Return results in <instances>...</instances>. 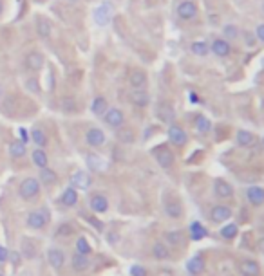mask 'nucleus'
Instances as JSON below:
<instances>
[{
  "mask_svg": "<svg viewBox=\"0 0 264 276\" xmlns=\"http://www.w3.org/2000/svg\"><path fill=\"white\" fill-rule=\"evenodd\" d=\"M205 219L210 226H222L233 219V208L226 202H214L205 211Z\"/></svg>",
  "mask_w": 264,
  "mask_h": 276,
  "instance_id": "obj_1",
  "label": "nucleus"
},
{
  "mask_svg": "<svg viewBox=\"0 0 264 276\" xmlns=\"http://www.w3.org/2000/svg\"><path fill=\"white\" fill-rule=\"evenodd\" d=\"M163 213L172 220L185 219V204L176 192H165L163 195Z\"/></svg>",
  "mask_w": 264,
  "mask_h": 276,
  "instance_id": "obj_2",
  "label": "nucleus"
},
{
  "mask_svg": "<svg viewBox=\"0 0 264 276\" xmlns=\"http://www.w3.org/2000/svg\"><path fill=\"white\" fill-rule=\"evenodd\" d=\"M152 156H154V159H156V162L159 164V168H163L165 172H172L176 168V154L169 143L154 146Z\"/></svg>",
  "mask_w": 264,
  "mask_h": 276,
  "instance_id": "obj_3",
  "label": "nucleus"
},
{
  "mask_svg": "<svg viewBox=\"0 0 264 276\" xmlns=\"http://www.w3.org/2000/svg\"><path fill=\"white\" fill-rule=\"evenodd\" d=\"M239 276H263V266L254 256H239L233 262Z\"/></svg>",
  "mask_w": 264,
  "mask_h": 276,
  "instance_id": "obj_4",
  "label": "nucleus"
},
{
  "mask_svg": "<svg viewBox=\"0 0 264 276\" xmlns=\"http://www.w3.org/2000/svg\"><path fill=\"white\" fill-rule=\"evenodd\" d=\"M212 192L217 202H232L235 198V188L224 177H216L212 181Z\"/></svg>",
  "mask_w": 264,
  "mask_h": 276,
  "instance_id": "obj_5",
  "label": "nucleus"
},
{
  "mask_svg": "<svg viewBox=\"0 0 264 276\" xmlns=\"http://www.w3.org/2000/svg\"><path fill=\"white\" fill-rule=\"evenodd\" d=\"M167 137H169V145L172 146V148H177V150L186 148V146H188V141H190L188 132H186L179 123H176V121L174 123H170L169 128H167Z\"/></svg>",
  "mask_w": 264,
  "mask_h": 276,
  "instance_id": "obj_6",
  "label": "nucleus"
},
{
  "mask_svg": "<svg viewBox=\"0 0 264 276\" xmlns=\"http://www.w3.org/2000/svg\"><path fill=\"white\" fill-rule=\"evenodd\" d=\"M163 242L172 251H186V247L190 244V238H188L186 231L183 230H169L163 233Z\"/></svg>",
  "mask_w": 264,
  "mask_h": 276,
  "instance_id": "obj_7",
  "label": "nucleus"
},
{
  "mask_svg": "<svg viewBox=\"0 0 264 276\" xmlns=\"http://www.w3.org/2000/svg\"><path fill=\"white\" fill-rule=\"evenodd\" d=\"M192 130L196 132L199 137H208L214 130V125H212V121L206 118L203 112H196V114H192Z\"/></svg>",
  "mask_w": 264,
  "mask_h": 276,
  "instance_id": "obj_8",
  "label": "nucleus"
},
{
  "mask_svg": "<svg viewBox=\"0 0 264 276\" xmlns=\"http://www.w3.org/2000/svg\"><path fill=\"white\" fill-rule=\"evenodd\" d=\"M208 45H210L212 54L221 58V60H226V58H230L233 54V43H230L222 37H216L212 42H208Z\"/></svg>",
  "mask_w": 264,
  "mask_h": 276,
  "instance_id": "obj_9",
  "label": "nucleus"
},
{
  "mask_svg": "<svg viewBox=\"0 0 264 276\" xmlns=\"http://www.w3.org/2000/svg\"><path fill=\"white\" fill-rule=\"evenodd\" d=\"M244 198L254 209H261L264 206V186L252 184L244 190Z\"/></svg>",
  "mask_w": 264,
  "mask_h": 276,
  "instance_id": "obj_10",
  "label": "nucleus"
},
{
  "mask_svg": "<svg viewBox=\"0 0 264 276\" xmlns=\"http://www.w3.org/2000/svg\"><path fill=\"white\" fill-rule=\"evenodd\" d=\"M176 13L179 16L181 20L185 22H190V20H196L197 16H199V7L194 0H181L177 7H176Z\"/></svg>",
  "mask_w": 264,
  "mask_h": 276,
  "instance_id": "obj_11",
  "label": "nucleus"
},
{
  "mask_svg": "<svg viewBox=\"0 0 264 276\" xmlns=\"http://www.w3.org/2000/svg\"><path fill=\"white\" fill-rule=\"evenodd\" d=\"M18 193H20V197L24 200H31V198H35L40 193V181L35 177L24 179L20 186H18Z\"/></svg>",
  "mask_w": 264,
  "mask_h": 276,
  "instance_id": "obj_12",
  "label": "nucleus"
},
{
  "mask_svg": "<svg viewBox=\"0 0 264 276\" xmlns=\"http://www.w3.org/2000/svg\"><path fill=\"white\" fill-rule=\"evenodd\" d=\"M156 118H158L161 123H167V125L174 123L176 121L174 105L169 103V101H159V103L156 105Z\"/></svg>",
  "mask_w": 264,
  "mask_h": 276,
  "instance_id": "obj_13",
  "label": "nucleus"
},
{
  "mask_svg": "<svg viewBox=\"0 0 264 276\" xmlns=\"http://www.w3.org/2000/svg\"><path fill=\"white\" fill-rule=\"evenodd\" d=\"M103 121H105L107 126H111L112 130H116V128L125 125V114H123L122 109L112 107V109H109L105 114H103Z\"/></svg>",
  "mask_w": 264,
  "mask_h": 276,
  "instance_id": "obj_14",
  "label": "nucleus"
},
{
  "mask_svg": "<svg viewBox=\"0 0 264 276\" xmlns=\"http://www.w3.org/2000/svg\"><path fill=\"white\" fill-rule=\"evenodd\" d=\"M239 233H241V226L237 224V222H232V220H228V222H224V224L219 228V238L222 240V242H233V240L237 238Z\"/></svg>",
  "mask_w": 264,
  "mask_h": 276,
  "instance_id": "obj_15",
  "label": "nucleus"
},
{
  "mask_svg": "<svg viewBox=\"0 0 264 276\" xmlns=\"http://www.w3.org/2000/svg\"><path fill=\"white\" fill-rule=\"evenodd\" d=\"M152 256H154V260H158V262H169L174 258V251L170 249L163 240H158V242H154L152 244Z\"/></svg>",
  "mask_w": 264,
  "mask_h": 276,
  "instance_id": "obj_16",
  "label": "nucleus"
},
{
  "mask_svg": "<svg viewBox=\"0 0 264 276\" xmlns=\"http://www.w3.org/2000/svg\"><path fill=\"white\" fill-rule=\"evenodd\" d=\"M26 69L27 71H31V73H38V71H42L44 65H45V58H44L42 52L38 51H31L26 54Z\"/></svg>",
  "mask_w": 264,
  "mask_h": 276,
  "instance_id": "obj_17",
  "label": "nucleus"
},
{
  "mask_svg": "<svg viewBox=\"0 0 264 276\" xmlns=\"http://www.w3.org/2000/svg\"><path fill=\"white\" fill-rule=\"evenodd\" d=\"M85 141H87V145L92 146V148H100V146L105 145L107 136H105V132L101 130V128H98V126H92V128H89V130H87V134H85Z\"/></svg>",
  "mask_w": 264,
  "mask_h": 276,
  "instance_id": "obj_18",
  "label": "nucleus"
},
{
  "mask_svg": "<svg viewBox=\"0 0 264 276\" xmlns=\"http://www.w3.org/2000/svg\"><path fill=\"white\" fill-rule=\"evenodd\" d=\"M129 99H131V103L134 105V107H137V109H147L148 105H150V94H148L147 89L131 90Z\"/></svg>",
  "mask_w": 264,
  "mask_h": 276,
  "instance_id": "obj_19",
  "label": "nucleus"
},
{
  "mask_svg": "<svg viewBox=\"0 0 264 276\" xmlns=\"http://www.w3.org/2000/svg\"><path fill=\"white\" fill-rule=\"evenodd\" d=\"M27 226L31 230H42L44 226L49 222V213L47 211H31L27 215Z\"/></svg>",
  "mask_w": 264,
  "mask_h": 276,
  "instance_id": "obj_20",
  "label": "nucleus"
},
{
  "mask_svg": "<svg viewBox=\"0 0 264 276\" xmlns=\"http://www.w3.org/2000/svg\"><path fill=\"white\" fill-rule=\"evenodd\" d=\"M129 83L132 89H147L148 85V76L143 69H132L131 76H129Z\"/></svg>",
  "mask_w": 264,
  "mask_h": 276,
  "instance_id": "obj_21",
  "label": "nucleus"
},
{
  "mask_svg": "<svg viewBox=\"0 0 264 276\" xmlns=\"http://www.w3.org/2000/svg\"><path fill=\"white\" fill-rule=\"evenodd\" d=\"M111 16H112V7L109 2H103V5H100V7H96L94 9V22L101 27L109 26Z\"/></svg>",
  "mask_w": 264,
  "mask_h": 276,
  "instance_id": "obj_22",
  "label": "nucleus"
},
{
  "mask_svg": "<svg viewBox=\"0 0 264 276\" xmlns=\"http://www.w3.org/2000/svg\"><path fill=\"white\" fill-rule=\"evenodd\" d=\"M235 145L241 146V148H252L254 145H257V136L254 132L241 128V130L235 132Z\"/></svg>",
  "mask_w": 264,
  "mask_h": 276,
  "instance_id": "obj_23",
  "label": "nucleus"
},
{
  "mask_svg": "<svg viewBox=\"0 0 264 276\" xmlns=\"http://www.w3.org/2000/svg\"><path fill=\"white\" fill-rule=\"evenodd\" d=\"M90 184H92V179L89 173L76 172L71 175V188H74V190H89Z\"/></svg>",
  "mask_w": 264,
  "mask_h": 276,
  "instance_id": "obj_24",
  "label": "nucleus"
},
{
  "mask_svg": "<svg viewBox=\"0 0 264 276\" xmlns=\"http://www.w3.org/2000/svg\"><path fill=\"white\" fill-rule=\"evenodd\" d=\"M186 235H188V238H190V242H199V240H203L205 237H208V230H206V226H203L201 222H192L190 226H188V230H186Z\"/></svg>",
  "mask_w": 264,
  "mask_h": 276,
  "instance_id": "obj_25",
  "label": "nucleus"
},
{
  "mask_svg": "<svg viewBox=\"0 0 264 276\" xmlns=\"http://www.w3.org/2000/svg\"><path fill=\"white\" fill-rule=\"evenodd\" d=\"M47 260L49 264H51V267L53 269H62L65 264V255H64V251L58 249V247H51V249L47 251Z\"/></svg>",
  "mask_w": 264,
  "mask_h": 276,
  "instance_id": "obj_26",
  "label": "nucleus"
},
{
  "mask_svg": "<svg viewBox=\"0 0 264 276\" xmlns=\"http://www.w3.org/2000/svg\"><path fill=\"white\" fill-rule=\"evenodd\" d=\"M89 206L94 213H105L107 209H109V200H107L105 195H101V193H94L89 200Z\"/></svg>",
  "mask_w": 264,
  "mask_h": 276,
  "instance_id": "obj_27",
  "label": "nucleus"
},
{
  "mask_svg": "<svg viewBox=\"0 0 264 276\" xmlns=\"http://www.w3.org/2000/svg\"><path fill=\"white\" fill-rule=\"evenodd\" d=\"M51 33H53V26H51V22H49V18H45V16H38L37 18V35L42 40H47L49 37H51Z\"/></svg>",
  "mask_w": 264,
  "mask_h": 276,
  "instance_id": "obj_28",
  "label": "nucleus"
},
{
  "mask_svg": "<svg viewBox=\"0 0 264 276\" xmlns=\"http://www.w3.org/2000/svg\"><path fill=\"white\" fill-rule=\"evenodd\" d=\"M116 139L122 143V145H132L136 141V132L132 130L131 126H120L116 128Z\"/></svg>",
  "mask_w": 264,
  "mask_h": 276,
  "instance_id": "obj_29",
  "label": "nucleus"
},
{
  "mask_svg": "<svg viewBox=\"0 0 264 276\" xmlns=\"http://www.w3.org/2000/svg\"><path fill=\"white\" fill-rule=\"evenodd\" d=\"M107 110H109V101H107V98L96 96V98L92 99V103H90V112L94 116H98V118H103V114H105Z\"/></svg>",
  "mask_w": 264,
  "mask_h": 276,
  "instance_id": "obj_30",
  "label": "nucleus"
},
{
  "mask_svg": "<svg viewBox=\"0 0 264 276\" xmlns=\"http://www.w3.org/2000/svg\"><path fill=\"white\" fill-rule=\"evenodd\" d=\"M222 38L224 40H228L230 43H235L241 38V29H239V26H235V24H226V26H222Z\"/></svg>",
  "mask_w": 264,
  "mask_h": 276,
  "instance_id": "obj_31",
  "label": "nucleus"
},
{
  "mask_svg": "<svg viewBox=\"0 0 264 276\" xmlns=\"http://www.w3.org/2000/svg\"><path fill=\"white\" fill-rule=\"evenodd\" d=\"M190 51L194 56L205 58L210 54V45H208V42H205V40H196V42L190 43Z\"/></svg>",
  "mask_w": 264,
  "mask_h": 276,
  "instance_id": "obj_32",
  "label": "nucleus"
},
{
  "mask_svg": "<svg viewBox=\"0 0 264 276\" xmlns=\"http://www.w3.org/2000/svg\"><path fill=\"white\" fill-rule=\"evenodd\" d=\"M87 166H89L90 172L100 173L105 170V161H103L98 154H89V156H87Z\"/></svg>",
  "mask_w": 264,
  "mask_h": 276,
  "instance_id": "obj_33",
  "label": "nucleus"
},
{
  "mask_svg": "<svg viewBox=\"0 0 264 276\" xmlns=\"http://www.w3.org/2000/svg\"><path fill=\"white\" fill-rule=\"evenodd\" d=\"M60 202L64 204L65 208H73V206H76V202H78V192H76L74 188H67V190L62 193Z\"/></svg>",
  "mask_w": 264,
  "mask_h": 276,
  "instance_id": "obj_34",
  "label": "nucleus"
},
{
  "mask_svg": "<svg viewBox=\"0 0 264 276\" xmlns=\"http://www.w3.org/2000/svg\"><path fill=\"white\" fill-rule=\"evenodd\" d=\"M186 269L190 273L192 276H197L201 273L205 271V260H203V256H194L188 264H186Z\"/></svg>",
  "mask_w": 264,
  "mask_h": 276,
  "instance_id": "obj_35",
  "label": "nucleus"
},
{
  "mask_svg": "<svg viewBox=\"0 0 264 276\" xmlns=\"http://www.w3.org/2000/svg\"><path fill=\"white\" fill-rule=\"evenodd\" d=\"M56 181H58V175H56L54 170H51L49 166L40 170V183L42 184H45V186H53Z\"/></svg>",
  "mask_w": 264,
  "mask_h": 276,
  "instance_id": "obj_36",
  "label": "nucleus"
},
{
  "mask_svg": "<svg viewBox=\"0 0 264 276\" xmlns=\"http://www.w3.org/2000/svg\"><path fill=\"white\" fill-rule=\"evenodd\" d=\"M31 157H33V162H35V164H37L40 170H42V168H47L49 157H47V154H45V150H42V148H37V150H33Z\"/></svg>",
  "mask_w": 264,
  "mask_h": 276,
  "instance_id": "obj_37",
  "label": "nucleus"
},
{
  "mask_svg": "<svg viewBox=\"0 0 264 276\" xmlns=\"http://www.w3.org/2000/svg\"><path fill=\"white\" fill-rule=\"evenodd\" d=\"M71 262H73V269L78 273L85 271L89 267V258H87V255H82V253H74Z\"/></svg>",
  "mask_w": 264,
  "mask_h": 276,
  "instance_id": "obj_38",
  "label": "nucleus"
},
{
  "mask_svg": "<svg viewBox=\"0 0 264 276\" xmlns=\"http://www.w3.org/2000/svg\"><path fill=\"white\" fill-rule=\"evenodd\" d=\"M26 143H22V141H13L9 145V156L15 157V159H18V157H24L26 156Z\"/></svg>",
  "mask_w": 264,
  "mask_h": 276,
  "instance_id": "obj_39",
  "label": "nucleus"
},
{
  "mask_svg": "<svg viewBox=\"0 0 264 276\" xmlns=\"http://www.w3.org/2000/svg\"><path fill=\"white\" fill-rule=\"evenodd\" d=\"M31 141L38 146V148L47 146V136H45V132L40 130V128H33L31 130Z\"/></svg>",
  "mask_w": 264,
  "mask_h": 276,
  "instance_id": "obj_40",
  "label": "nucleus"
},
{
  "mask_svg": "<svg viewBox=\"0 0 264 276\" xmlns=\"http://www.w3.org/2000/svg\"><path fill=\"white\" fill-rule=\"evenodd\" d=\"M60 109L64 110V112H67V114L74 112V110H76V101H74V98H62Z\"/></svg>",
  "mask_w": 264,
  "mask_h": 276,
  "instance_id": "obj_41",
  "label": "nucleus"
},
{
  "mask_svg": "<svg viewBox=\"0 0 264 276\" xmlns=\"http://www.w3.org/2000/svg\"><path fill=\"white\" fill-rule=\"evenodd\" d=\"M76 253H82V255H89L90 253V245L87 242V238H78L76 240Z\"/></svg>",
  "mask_w": 264,
  "mask_h": 276,
  "instance_id": "obj_42",
  "label": "nucleus"
},
{
  "mask_svg": "<svg viewBox=\"0 0 264 276\" xmlns=\"http://www.w3.org/2000/svg\"><path fill=\"white\" fill-rule=\"evenodd\" d=\"M241 38H244V43H246V47H255L257 45V37H255L254 31H244L241 33Z\"/></svg>",
  "mask_w": 264,
  "mask_h": 276,
  "instance_id": "obj_43",
  "label": "nucleus"
},
{
  "mask_svg": "<svg viewBox=\"0 0 264 276\" xmlns=\"http://www.w3.org/2000/svg\"><path fill=\"white\" fill-rule=\"evenodd\" d=\"M24 255H26V258H35L37 256V247L29 240H24Z\"/></svg>",
  "mask_w": 264,
  "mask_h": 276,
  "instance_id": "obj_44",
  "label": "nucleus"
},
{
  "mask_svg": "<svg viewBox=\"0 0 264 276\" xmlns=\"http://www.w3.org/2000/svg\"><path fill=\"white\" fill-rule=\"evenodd\" d=\"M26 87H27L29 90H33L35 94L40 92V85H38L37 76H31V78H27V79H26Z\"/></svg>",
  "mask_w": 264,
  "mask_h": 276,
  "instance_id": "obj_45",
  "label": "nucleus"
},
{
  "mask_svg": "<svg viewBox=\"0 0 264 276\" xmlns=\"http://www.w3.org/2000/svg\"><path fill=\"white\" fill-rule=\"evenodd\" d=\"M73 233H74V228L71 224L58 226V231H56V235H58V237H69V235H73Z\"/></svg>",
  "mask_w": 264,
  "mask_h": 276,
  "instance_id": "obj_46",
  "label": "nucleus"
},
{
  "mask_svg": "<svg viewBox=\"0 0 264 276\" xmlns=\"http://www.w3.org/2000/svg\"><path fill=\"white\" fill-rule=\"evenodd\" d=\"M255 37H257V42L259 43H263L264 45V22H261L259 26L255 27Z\"/></svg>",
  "mask_w": 264,
  "mask_h": 276,
  "instance_id": "obj_47",
  "label": "nucleus"
},
{
  "mask_svg": "<svg viewBox=\"0 0 264 276\" xmlns=\"http://www.w3.org/2000/svg\"><path fill=\"white\" fill-rule=\"evenodd\" d=\"M131 275L132 276H147V271H145V267H141V266H132Z\"/></svg>",
  "mask_w": 264,
  "mask_h": 276,
  "instance_id": "obj_48",
  "label": "nucleus"
},
{
  "mask_svg": "<svg viewBox=\"0 0 264 276\" xmlns=\"http://www.w3.org/2000/svg\"><path fill=\"white\" fill-rule=\"evenodd\" d=\"M7 260H9V251H7V247L0 245V262H7Z\"/></svg>",
  "mask_w": 264,
  "mask_h": 276,
  "instance_id": "obj_49",
  "label": "nucleus"
},
{
  "mask_svg": "<svg viewBox=\"0 0 264 276\" xmlns=\"http://www.w3.org/2000/svg\"><path fill=\"white\" fill-rule=\"evenodd\" d=\"M255 247H257V251H259L261 255H264V235L255 240Z\"/></svg>",
  "mask_w": 264,
  "mask_h": 276,
  "instance_id": "obj_50",
  "label": "nucleus"
},
{
  "mask_svg": "<svg viewBox=\"0 0 264 276\" xmlns=\"http://www.w3.org/2000/svg\"><path fill=\"white\" fill-rule=\"evenodd\" d=\"M9 258L13 264H18V262H20V255H18V253H9Z\"/></svg>",
  "mask_w": 264,
  "mask_h": 276,
  "instance_id": "obj_51",
  "label": "nucleus"
},
{
  "mask_svg": "<svg viewBox=\"0 0 264 276\" xmlns=\"http://www.w3.org/2000/svg\"><path fill=\"white\" fill-rule=\"evenodd\" d=\"M20 136H22V143H26V141H27V132H26V128H20Z\"/></svg>",
  "mask_w": 264,
  "mask_h": 276,
  "instance_id": "obj_52",
  "label": "nucleus"
},
{
  "mask_svg": "<svg viewBox=\"0 0 264 276\" xmlns=\"http://www.w3.org/2000/svg\"><path fill=\"white\" fill-rule=\"evenodd\" d=\"M2 13H4V2L0 0V16H2Z\"/></svg>",
  "mask_w": 264,
  "mask_h": 276,
  "instance_id": "obj_53",
  "label": "nucleus"
},
{
  "mask_svg": "<svg viewBox=\"0 0 264 276\" xmlns=\"http://www.w3.org/2000/svg\"><path fill=\"white\" fill-rule=\"evenodd\" d=\"M35 2H40V4H42V2H49V0H35Z\"/></svg>",
  "mask_w": 264,
  "mask_h": 276,
  "instance_id": "obj_54",
  "label": "nucleus"
},
{
  "mask_svg": "<svg viewBox=\"0 0 264 276\" xmlns=\"http://www.w3.org/2000/svg\"><path fill=\"white\" fill-rule=\"evenodd\" d=\"M2 92H4V90H2V85H0V98H2Z\"/></svg>",
  "mask_w": 264,
  "mask_h": 276,
  "instance_id": "obj_55",
  "label": "nucleus"
},
{
  "mask_svg": "<svg viewBox=\"0 0 264 276\" xmlns=\"http://www.w3.org/2000/svg\"><path fill=\"white\" fill-rule=\"evenodd\" d=\"M69 2H78V0H69Z\"/></svg>",
  "mask_w": 264,
  "mask_h": 276,
  "instance_id": "obj_56",
  "label": "nucleus"
},
{
  "mask_svg": "<svg viewBox=\"0 0 264 276\" xmlns=\"http://www.w3.org/2000/svg\"><path fill=\"white\" fill-rule=\"evenodd\" d=\"M263 13H264V4H263Z\"/></svg>",
  "mask_w": 264,
  "mask_h": 276,
  "instance_id": "obj_57",
  "label": "nucleus"
},
{
  "mask_svg": "<svg viewBox=\"0 0 264 276\" xmlns=\"http://www.w3.org/2000/svg\"><path fill=\"white\" fill-rule=\"evenodd\" d=\"M0 276H4V275H2V273H0Z\"/></svg>",
  "mask_w": 264,
  "mask_h": 276,
  "instance_id": "obj_58",
  "label": "nucleus"
}]
</instances>
